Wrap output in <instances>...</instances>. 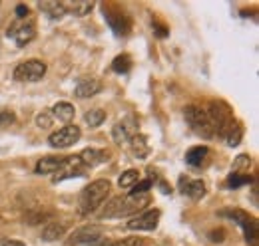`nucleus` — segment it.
<instances>
[{
    "mask_svg": "<svg viewBox=\"0 0 259 246\" xmlns=\"http://www.w3.org/2000/svg\"><path fill=\"white\" fill-rule=\"evenodd\" d=\"M104 16H106L110 28L116 32V36L124 38V36L130 34V30H132V20H130L120 8H116V6H104Z\"/></svg>",
    "mask_w": 259,
    "mask_h": 246,
    "instance_id": "nucleus-6",
    "label": "nucleus"
},
{
    "mask_svg": "<svg viewBox=\"0 0 259 246\" xmlns=\"http://www.w3.org/2000/svg\"><path fill=\"white\" fill-rule=\"evenodd\" d=\"M66 232V224L62 222H48L44 228H42V238L46 242H54L58 238H62Z\"/></svg>",
    "mask_w": 259,
    "mask_h": 246,
    "instance_id": "nucleus-19",
    "label": "nucleus"
},
{
    "mask_svg": "<svg viewBox=\"0 0 259 246\" xmlns=\"http://www.w3.org/2000/svg\"><path fill=\"white\" fill-rule=\"evenodd\" d=\"M180 191H182V195L197 201V199H201L205 195V184L201 183V181H190V179L182 177L180 179Z\"/></svg>",
    "mask_w": 259,
    "mask_h": 246,
    "instance_id": "nucleus-14",
    "label": "nucleus"
},
{
    "mask_svg": "<svg viewBox=\"0 0 259 246\" xmlns=\"http://www.w3.org/2000/svg\"><path fill=\"white\" fill-rule=\"evenodd\" d=\"M114 246H146V238H142V236H128V238L118 240Z\"/></svg>",
    "mask_w": 259,
    "mask_h": 246,
    "instance_id": "nucleus-28",
    "label": "nucleus"
},
{
    "mask_svg": "<svg viewBox=\"0 0 259 246\" xmlns=\"http://www.w3.org/2000/svg\"><path fill=\"white\" fill-rule=\"evenodd\" d=\"M207 157H209V149L205 147V145H199V147H194V149H190L188 153H186V163L190 165V167H201V165H205V161H207Z\"/></svg>",
    "mask_w": 259,
    "mask_h": 246,
    "instance_id": "nucleus-17",
    "label": "nucleus"
},
{
    "mask_svg": "<svg viewBox=\"0 0 259 246\" xmlns=\"http://www.w3.org/2000/svg\"><path fill=\"white\" fill-rule=\"evenodd\" d=\"M0 246H24V242L14 240V238H2V240H0Z\"/></svg>",
    "mask_w": 259,
    "mask_h": 246,
    "instance_id": "nucleus-33",
    "label": "nucleus"
},
{
    "mask_svg": "<svg viewBox=\"0 0 259 246\" xmlns=\"http://www.w3.org/2000/svg\"><path fill=\"white\" fill-rule=\"evenodd\" d=\"M62 161L64 159H60V157H42L38 163H36V173L38 175H52V173H56L60 167H62Z\"/></svg>",
    "mask_w": 259,
    "mask_h": 246,
    "instance_id": "nucleus-15",
    "label": "nucleus"
},
{
    "mask_svg": "<svg viewBox=\"0 0 259 246\" xmlns=\"http://www.w3.org/2000/svg\"><path fill=\"white\" fill-rule=\"evenodd\" d=\"M52 115H54L56 119H60V121L70 123L72 119H74V115H76V109H74L72 103L60 101V103H56V105L52 107Z\"/></svg>",
    "mask_w": 259,
    "mask_h": 246,
    "instance_id": "nucleus-20",
    "label": "nucleus"
},
{
    "mask_svg": "<svg viewBox=\"0 0 259 246\" xmlns=\"http://www.w3.org/2000/svg\"><path fill=\"white\" fill-rule=\"evenodd\" d=\"M110 189H112V184H110L108 179H98V181L90 183L88 187H84V191L80 193V203H78L80 215L88 216L92 213H96V209L102 207V203L110 195Z\"/></svg>",
    "mask_w": 259,
    "mask_h": 246,
    "instance_id": "nucleus-2",
    "label": "nucleus"
},
{
    "mask_svg": "<svg viewBox=\"0 0 259 246\" xmlns=\"http://www.w3.org/2000/svg\"><path fill=\"white\" fill-rule=\"evenodd\" d=\"M249 165H251V159H249V155H239V157L233 161V171L249 169Z\"/></svg>",
    "mask_w": 259,
    "mask_h": 246,
    "instance_id": "nucleus-29",
    "label": "nucleus"
},
{
    "mask_svg": "<svg viewBox=\"0 0 259 246\" xmlns=\"http://www.w3.org/2000/svg\"><path fill=\"white\" fill-rule=\"evenodd\" d=\"M82 173H84V163L80 161V157H78V155H76V157H66L64 161H62V167L54 173V175H56V177H54V183L70 179V177H74V175H82Z\"/></svg>",
    "mask_w": 259,
    "mask_h": 246,
    "instance_id": "nucleus-12",
    "label": "nucleus"
},
{
    "mask_svg": "<svg viewBox=\"0 0 259 246\" xmlns=\"http://www.w3.org/2000/svg\"><path fill=\"white\" fill-rule=\"evenodd\" d=\"M136 133H138V117L132 115V113L126 115L122 121L116 123L114 129H112V137H114V141H116L118 145H122V143L130 141Z\"/></svg>",
    "mask_w": 259,
    "mask_h": 246,
    "instance_id": "nucleus-8",
    "label": "nucleus"
},
{
    "mask_svg": "<svg viewBox=\"0 0 259 246\" xmlns=\"http://www.w3.org/2000/svg\"><path fill=\"white\" fill-rule=\"evenodd\" d=\"M150 203V197L148 195H128V197H118V199H112L104 211L100 213V218H122V216H130L134 213H138L140 209L148 207Z\"/></svg>",
    "mask_w": 259,
    "mask_h": 246,
    "instance_id": "nucleus-1",
    "label": "nucleus"
},
{
    "mask_svg": "<svg viewBox=\"0 0 259 246\" xmlns=\"http://www.w3.org/2000/svg\"><path fill=\"white\" fill-rule=\"evenodd\" d=\"M222 215L235 218V220L239 222V226H241V230H243L247 242L251 240V244H255V238H257V224H255V220H253L251 216L245 215V213H241V211H224Z\"/></svg>",
    "mask_w": 259,
    "mask_h": 246,
    "instance_id": "nucleus-11",
    "label": "nucleus"
},
{
    "mask_svg": "<svg viewBox=\"0 0 259 246\" xmlns=\"http://www.w3.org/2000/svg\"><path fill=\"white\" fill-rule=\"evenodd\" d=\"M138 181H140V173H138L136 169H128V171H124L122 177L118 179V184H120L122 189H128V187H134Z\"/></svg>",
    "mask_w": 259,
    "mask_h": 246,
    "instance_id": "nucleus-23",
    "label": "nucleus"
},
{
    "mask_svg": "<svg viewBox=\"0 0 259 246\" xmlns=\"http://www.w3.org/2000/svg\"><path fill=\"white\" fill-rule=\"evenodd\" d=\"M160 209H150V211H144L142 215L134 216L128 222L130 230H156L158 222H160Z\"/></svg>",
    "mask_w": 259,
    "mask_h": 246,
    "instance_id": "nucleus-10",
    "label": "nucleus"
},
{
    "mask_svg": "<svg viewBox=\"0 0 259 246\" xmlns=\"http://www.w3.org/2000/svg\"><path fill=\"white\" fill-rule=\"evenodd\" d=\"M130 147H132V155L138 159H146L150 155V145H148V137L142 133H136L130 139Z\"/></svg>",
    "mask_w": 259,
    "mask_h": 246,
    "instance_id": "nucleus-16",
    "label": "nucleus"
},
{
    "mask_svg": "<svg viewBox=\"0 0 259 246\" xmlns=\"http://www.w3.org/2000/svg\"><path fill=\"white\" fill-rule=\"evenodd\" d=\"M78 157L84 163V167H96V165L104 163L108 159V153L106 151H100V149H84Z\"/></svg>",
    "mask_w": 259,
    "mask_h": 246,
    "instance_id": "nucleus-18",
    "label": "nucleus"
},
{
    "mask_svg": "<svg viewBox=\"0 0 259 246\" xmlns=\"http://www.w3.org/2000/svg\"><path fill=\"white\" fill-rule=\"evenodd\" d=\"M14 113L12 111H8V109H0V127H8V125H12L14 123Z\"/></svg>",
    "mask_w": 259,
    "mask_h": 246,
    "instance_id": "nucleus-32",
    "label": "nucleus"
},
{
    "mask_svg": "<svg viewBox=\"0 0 259 246\" xmlns=\"http://www.w3.org/2000/svg\"><path fill=\"white\" fill-rule=\"evenodd\" d=\"M241 135H243V129H241V125L237 121H233V125L227 129V133L224 135V139H226L227 143L231 145V147H235L239 141H241Z\"/></svg>",
    "mask_w": 259,
    "mask_h": 246,
    "instance_id": "nucleus-22",
    "label": "nucleus"
},
{
    "mask_svg": "<svg viewBox=\"0 0 259 246\" xmlns=\"http://www.w3.org/2000/svg\"><path fill=\"white\" fill-rule=\"evenodd\" d=\"M247 183H251V177H245V175H231L227 179V187H241Z\"/></svg>",
    "mask_w": 259,
    "mask_h": 246,
    "instance_id": "nucleus-31",
    "label": "nucleus"
},
{
    "mask_svg": "<svg viewBox=\"0 0 259 246\" xmlns=\"http://www.w3.org/2000/svg\"><path fill=\"white\" fill-rule=\"evenodd\" d=\"M40 10L42 12H46L50 18H54V20H58V18H62L66 12V4L64 2H54V0H48V2H40Z\"/></svg>",
    "mask_w": 259,
    "mask_h": 246,
    "instance_id": "nucleus-21",
    "label": "nucleus"
},
{
    "mask_svg": "<svg viewBox=\"0 0 259 246\" xmlns=\"http://www.w3.org/2000/svg\"><path fill=\"white\" fill-rule=\"evenodd\" d=\"M130 68H132V58L128 54H122V56H118L116 60L112 61V70L116 74H126V72H130Z\"/></svg>",
    "mask_w": 259,
    "mask_h": 246,
    "instance_id": "nucleus-24",
    "label": "nucleus"
},
{
    "mask_svg": "<svg viewBox=\"0 0 259 246\" xmlns=\"http://www.w3.org/2000/svg\"><path fill=\"white\" fill-rule=\"evenodd\" d=\"M92 8H94V2H86V0H80V2H74L72 6H66L68 12H74V14H78V16L88 14Z\"/></svg>",
    "mask_w": 259,
    "mask_h": 246,
    "instance_id": "nucleus-25",
    "label": "nucleus"
},
{
    "mask_svg": "<svg viewBox=\"0 0 259 246\" xmlns=\"http://www.w3.org/2000/svg\"><path fill=\"white\" fill-rule=\"evenodd\" d=\"M100 90H102V86H100L98 80H94V78H82L76 84V88H74V95L80 97V99H88V97L96 95Z\"/></svg>",
    "mask_w": 259,
    "mask_h": 246,
    "instance_id": "nucleus-13",
    "label": "nucleus"
},
{
    "mask_svg": "<svg viewBox=\"0 0 259 246\" xmlns=\"http://www.w3.org/2000/svg\"><path fill=\"white\" fill-rule=\"evenodd\" d=\"M84 119H86V123H88L90 127H98V125H102L104 119H106V111H102V109H92V111H88V113L84 115Z\"/></svg>",
    "mask_w": 259,
    "mask_h": 246,
    "instance_id": "nucleus-26",
    "label": "nucleus"
},
{
    "mask_svg": "<svg viewBox=\"0 0 259 246\" xmlns=\"http://www.w3.org/2000/svg\"><path fill=\"white\" fill-rule=\"evenodd\" d=\"M154 26H156V30H158V36H160V38H163V36L167 34V30H165V26H162V24H158L156 20H154Z\"/></svg>",
    "mask_w": 259,
    "mask_h": 246,
    "instance_id": "nucleus-36",
    "label": "nucleus"
},
{
    "mask_svg": "<svg viewBox=\"0 0 259 246\" xmlns=\"http://www.w3.org/2000/svg\"><path fill=\"white\" fill-rule=\"evenodd\" d=\"M80 135H82L80 127H76V125H66V127L54 131V133L48 137V143H50L52 147H56V149H66V147L74 145V143L80 139Z\"/></svg>",
    "mask_w": 259,
    "mask_h": 246,
    "instance_id": "nucleus-7",
    "label": "nucleus"
},
{
    "mask_svg": "<svg viewBox=\"0 0 259 246\" xmlns=\"http://www.w3.org/2000/svg\"><path fill=\"white\" fill-rule=\"evenodd\" d=\"M94 246H114V244H112V242H106V240H102V242H98V244L94 242Z\"/></svg>",
    "mask_w": 259,
    "mask_h": 246,
    "instance_id": "nucleus-37",
    "label": "nucleus"
},
{
    "mask_svg": "<svg viewBox=\"0 0 259 246\" xmlns=\"http://www.w3.org/2000/svg\"><path fill=\"white\" fill-rule=\"evenodd\" d=\"M8 38H12L16 42V46H26L30 44L36 36V26L30 18H16L10 26H8Z\"/></svg>",
    "mask_w": 259,
    "mask_h": 246,
    "instance_id": "nucleus-5",
    "label": "nucleus"
},
{
    "mask_svg": "<svg viewBox=\"0 0 259 246\" xmlns=\"http://www.w3.org/2000/svg\"><path fill=\"white\" fill-rule=\"evenodd\" d=\"M150 187H152V179H146V181H138V183L132 187V193H130V195H134V197H138V195H148Z\"/></svg>",
    "mask_w": 259,
    "mask_h": 246,
    "instance_id": "nucleus-27",
    "label": "nucleus"
},
{
    "mask_svg": "<svg viewBox=\"0 0 259 246\" xmlns=\"http://www.w3.org/2000/svg\"><path fill=\"white\" fill-rule=\"evenodd\" d=\"M102 238V226L98 224H84L80 228H76L70 234V244H94Z\"/></svg>",
    "mask_w": 259,
    "mask_h": 246,
    "instance_id": "nucleus-9",
    "label": "nucleus"
},
{
    "mask_svg": "<svg viewBox=\"0 0 259 246\" xmlns=\"http://www.w3.org/2000/svg\"><path fill=\"white\" fill-rule=\"evenodd\" d=\"M28 14H30V10H28L26 6H22V4H20V6L16 8V16H18V18H26Z\"/></svg>",
    "mask_w": 259,
    "mask_h": 246,
    "instance_id": "nucleus-35",
    "label": "nucleus"
},
{
    "mask_svg": "<svg viewBox=\"0 0 259 246\" xmlns=\"http://www.w3.org/2000/svg\"><path fill=\"white\" fill-rule=\"evenodd\" d=\"M184 115H186V121L190 123V127L194 129L197 135H201L205 139L213 137V129H211V123H209L205 107H201V105H188L184 109Z\"/></svg>",
    "mask_w": 259,
    "mask_h": 246,
    "instance_id": "nucleus-3",
    "label": "nucleus"
},
{
    "mask_svg": "<svg viewBox=\"0 0 259 246\" xmlns=\"http://www.w3.org/2000/svg\"><path fill=\"white\" fill-rule=\"evenodd\" d=\"M224 236H226V234H224V230H220V232H215V230H213V232L209 234L211 242H224Z\"/></svg>",
    "mask_w": 259,
    "mask_h": 246,
    "instance_id": "nucleus-34",
    "label": "nucleus"
},
{
    "mask_svg": "<svg viewBox=\"0 0 259 246\" xmlns=\"http://www.w3.org/2000/svg\"><path fill=\"white\" fill-rule=\"evenodd\" d=\"M46 74V64L40 60H26L14 70V80L22 84H34L40 82Z\"/></svg>",
    "mask_w": 259,
    "mask_h": 246,
    "instance_id": "nucleus-4",
    "label": "nucleus"
},
{
    "mask_svg": "<svg viewBox=\"0 0 259 246\" xmlns=\"http://www.w3.org/2000/svg\"><path fill=\"white\" fill-rule=\"evenodd\" d=\"M36 125H38L40 129H48V127L52 125V115H50L48 111L38 113V115H36Z\"/></svg>",
    "mask_w": 259,
    "mask_h": 246,
    "instance_id": "nucleus-30",
    "label": "nucleus"
}]
</instances>
